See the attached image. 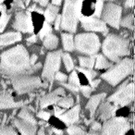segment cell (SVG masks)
I'll return each instance as SVG.
<instances>
[{
  "mask_svg": "<svg viewBox=\"0 0 135 135\" xmlns=\"http://www.w3.org/2000/svg\"><path fill=\"white\" fill-rule=\"evenodd\" d=\"M134 6V0H126L125 7L126 8H132Z\"/></svg>",
  "mask_w": 135,
  "mask_h": 135,
  "instance_id": "obj_45",
  "label": "cell"
},
{
  "mask_svg": "<svg viewBox=\"0 0 135 135\" xmlns=\"http://www.w3.org/2000/svg\"><path fill=\"white\" fill-rule=\"evenodd\" d=\"M78 70H79V71H81V72H83V73L86 76L87 79L90 80V81H92V80L96 76V72L94 71L93 70H88V69H87V70H83V69L79 68V69H78Z\"/></svg>",
  "mask_w": 135,
  "mask_h": 135,
  "instance_id": "obj_32",
  "label": "cell"
},
{
  "mask_svg": "<svg viewBox=\"0 0 135 135\" xmlns=\"http://www.w3.org/2000/svg\"><path fill=\"white\" fill-rule=\"evenodd\" d=\"M104 97H105V94H96L91 97V99L89 100V102L87 103L86 108L90 111V115L91 117L94 116V114L95 113L97 107H99L101 101L104 99Z\"/></svg>",
  "mask_w": 135,
  "mask_h": 135,
  "instance_id": "obj_18",
  "label": "cell"
},
{
  "mask_svg": "<svg viewBox=\"0 0 135 135\" xmlns=\"http://www.w3.org/2000/svg\"><path fill=\"white\" fill-rule=\"evenodd\" d=\"M55 94H56V95H58L59 97H62V96H65L66 94H65V90H64L63 88H57L56 91H55Z\"/></svg>",
  "mask_w": 135,
  "mask_h": 135,
  "instance_id": "obj_40",
  "label": "cell"
},
{
  "mask_svg": "<svg viewBox=\"0 0 135 135\" xmlns=\"http://www.w3.org/2000/svg\"><path fill=\"white\" fill-rule=\"evenodd\" d=\"M79 61H80V65L81 67L87 68L88 70H92L94 66L95 57L94 56H91V57H80Z\"/></svg>",
  "mask_w": 135,
  "mask_h": 135,
  "instance_id": "obj_25",
  "label": "cell"
},
{
  "mask_svg": "<svg viewBox=\"0 0 135 135\" xmlns=\"http://www.w3.org/2000/svg\"><path fill=\"white\" fill-rule=\"evenodd\" d=\"M134 98V85L132 83H128V81L124 83L115 94H113L110 97H108V102L112 103L115 107L120 105L124 107L133 101Z\"/></svg>",
  "mask_w": 135,
  "mask_h": 135,
  "instance_id": "obj_7",
  "label": "cell"
},
{
  "mask_svg": "<svg viewBox=\"0 0 135 135\" xmlns=\"http://www.w3.org/2000/svg\"><path fill=\"white\" fill-rule=\"evenodd\" d=\"M68 133L70 135H84V131L81 128L77 127V126H73L71 125L70 127H69L68 129Z\"/></svg>",
  "mask_w": 135,
  "mask_h": 135,
  "instance_id": "obj_29",
  "label": "cell"
},
{
  "mask_svg": "<svg viewBox=\"0 0 135 135\" xmlns=\"http://www.w3.org/2000/svg\"><path fill=\"white\" fill-rule=\"evenodd\" d=\"M58 118L67 125H72L76 121H78L80 118V107L76 105V107H72L70 110L61 114Z\"/></svg>",
  "mask_w": 135,
  "mask_h": 135,
  "instance_id": "obj_15",
  "label": "cell"
},
{
  "mask_svg": "<svg viewBox=\"0 0 135 135\" xmlns=\"http://www.w3.org/2000/svg\"><path fill=\"white\" fill-rule=\"evenodd\" d=\"M61 1L62 0H52V5H54V6H59L61 4Z\"/></svg>",
  "mask_w": 135,
  "mask_h": 135,
  "instance_id": "obj_49",
  "label": "cell"
},
{
  "mask_svg": "<svg viewBox=\"0 0 135 135\" xmlns=\"http://www.w3.org/2000/svg\"><path fill=\"white\" fill-rule=\"evenodd\" d=\"M51 31H52V29H51V26L49 25V23L45 22L43 25V28H42L41 31L39 32L40 38H41V39H44L45 36L48 35L49 33H51Z\"/></svg>",
  "mask_w": 135,
  "mask_h": 135,
  "instance_id": "obj_30",
  "label": "cell"
},
{
  "mask_svg": "<svg viewBox=\"0 0 135 135\" xmlns=\"http://www.w3.org/2000/svg\"><path fill=\"white\" fill-rule=\"evenodd\" d=\"M60 98L61 97L56 95L55 93H51V94H47V95L44 96V97L42 98L41 101H40V105H41L42 108H45V107H48V105L56 104Z\"/></svg>",
  "mask_w": 135,
  "mask_h": 135,
  "instance_id": "obj_19",
  "label": "cell"
},
{
  "mask_svg": "<svg viewBox=\"0 0 135 135\" xmlns=\"http://www.w3.org/2000/svg\"><path fill=\"white\" fill-rule=\"evenodd\" d=\"M39 135H44V129H41L39 131Z\"/></svg>",
  "mask_w": 135,
  "mask_h": 135,
  "instance_id": "obj_51",
  "label": "cell"
},
{
  "mask_svg": "<svg viewBox=\"0 0 135 135\" xmlns=\"http://www.w3.org/2000/svg\"><path fill=\"white\" fill-rule=\"evenodd\" d=\"M12 85L18 94H23L39 88L41 86V81L36 76L21 74L12 78Z\"/></svg>",
  "mask_w": 135,
  "mask_h": 135,
  "instance_id": "obj_6",
  "label": "cell"
},
{
  "mask_svg": "<svg viewBox=\"0 0 135 135\" xmlns=\"http://www.w3.org/2000/svg\"><path fill=\"white\" fill-rule=\"evenodd\" d=\"M100 40L96 34L86 32L76 35L74 41V48L85 55L93 56L100 49Z\"/></svg>",
  "mask_w": 135,
  "mask_h": 135,
  "instance_id": "obj_5",
  "label": "cell"
},
{
  "mask_svg": "<svg viewBox=\"0 0 135 135\" xmlns=\"http://www.w3.org/2000/svg\"><path fill=\"white\" fill-rule=\"evenodd\" d=\"M119 25L128 29H133V17L132 15H128L120 21Z\"/></svg>",
  "mask_w": 135,
  "mask_h": 135,
  "instance_id": "obj_28",
  "label": "cell"
},
{
  "mask_svg": "<svg viewBox=\"0 0 135 135\" xmlns=\"http://www.w3.org/2000/svg\"><path fill=\"white\" fill-rule=\"evenodd\" d=\"M53 131L56 133V135H62V131H58V129H53Z\"/></svg>",
  "mask_w": 135,
  "mask_h": 135,
  "instance_id": "obj_50",
  "label": "cell"
},
{
  "mask_svg": "<svg viewBox=\"0 0 135 135\" xmlns=\"http://www.w3.org/2000/svg\"><path fill=\"white\" fill-rule=\"evenodd\" d=\"M60 59H61V51L50 52L47 54L43 70V77L45 79L53 81L55 74L59 70Z\"/></svg>",
  "mask_w": 135,
  "mask_h": 135,
  "instance_id": "obj_9",
  "label": "cell"
},
{
  "mask_svg": "<svg viewBox=\"0 0 135 135\" xmlns=\"http://www.w3.org/2000/svg\"><path fill=\"white\" fill-rule=\"evenodd\" d=\"M100 83L99 80H94V81H91L90 84H91V88H95L96 86H98V84Z\"/></svg>",
  "mask_w": 135,
  "mask_h": 135,
  "instance_id": "obj_46",
  "label": "cell"
},
{
  "mask_svg": "<svg viewBox=\"0 0 135 135\" xmlns=\"http://www.w3.org/2000/svg\"><path fill=\"white\" fill-rule=\"evenodd\" d=\"M27 41H28L29 43H34V42L36 41V36L32 35V37H29L28 39H27Z\"/></svg>",
  "mask_w": 135,
  "mask_h": 135,
  "instance_id": "obj_48",
  "label": "cell"
},
{
  "mask_svg": "<svg viewBox=\"0 0 135 135\" xmlns=\"http://www.w3.org/2000/svg\"><path fill=\"white\" fill-rule=\"evenodd\" d=\"M0 135H18L15 129L8 126H0Z\"/></svg>",
  "mask_w": 135,
  "mask_h": 135,
  "instance_id": "obj_31",
  "label": "cell"
},
{
  "mask_svg": "<svg viewBox=\"0 0 135 135\" xmlns=\"http://www.w3.org/2000/svg\"><path fill=\"white\" fill-rule=\"evenodd\" d=\"M64 112H65V110H64V109L59 108L58 107H55V115H56V117H59L60 115L63 114Z\"/></svg>",
  "mask_w": 135,
  "mask_h": 135,
  "instance_id": "obj_42",
  "label": "cell"
},
{
  "mask_svg": "<svg viewBox=\"0 0 135 135\" xmlns=\"http://www.w3.org/2000/svg\"><path fill=\"white\" fill-rule=\"evenodd\" d=\"M50 113L47 112V111H41V112L38 113V117L44 120H48L50 118Z\"/></svg>",
  "mask_w": 135,
  "mask_h": 135,
  "instance_id": "obj_39",
  "label": "cell"
},
{
  "mask_svg": "<svg viewBox=\"0 0 135 135\" xmlns=\"http://www.w3.org/2000/svg\"><path fill=\"white\" fill-rule=\"evenodd\" d=\"M129 129V123L125 118H111L105 122L101 135H125Z\"/></svg>",
  "mask_w": 135,
  "mask_h": 135,
  "instance_id": "obj_8",
  "label": "cell"
},
{
  "mask_svg": "<svg viewBox=\"0 0 135 135\" xmlns=\"http://www.w3.org/2000/svg\"><path fill=\"white\" fill-rule=\"evenodd\" d=\"M21 40V34L20 32H8L0 35V46H5V45H12V44L17 43L18 41Z\"/></svg>",
  "mask_w": 135,
  "mask_h": 135,
  "instance_id": "obj_16",
  "label": "cell"
},
{
  "mask_svg": "<svg viewBox=\"0 0 135 135\" xmlns=\"http://www.w3.org/2000/svg\"><path fill=\"white\" fill-rule=\"evenodd\" d=\"M36 59H37V56H36V55H32V57L30 58V64H31V66H33L34 64H35Z\"/></svg>",
  "mask_w": 135,
  "mask_h": 135,
  "instance_id": "obj_47",
  "label": "cell"
},
{
  "mask_svg": "<svg viewBox=\"0 0 135 135\" xmlns=\"http://www.w3.org/2000/svg\"><path fill=\"white\" fill-rule=\"evenodd\" d=\"M13 28L22 32H32L33 26H32V16L30 15V13L23 11L18 12L14 20Z\"/></svg>",
  "mask_w": 135,
  "mask_h": 135,
  "instance_id": "obj_11",
  "label": "cell"
},
{
  "mask_svg": "<svg viewBox=\"0 0 135 135\" xmlns=\"http://www.w3.org/2000/svg\"><path fill=\"white\" fill-rule=\"evenodd\" d=\"M103 1L104 0H98L97 3L95 4V8H94V16L95 17H99L102 13V9H103Z\"/></svg>",
  "mask_w": 135,
  "mask_h": 135,
  "instance_id": "obj_34",
  "label": "cell"
},
{
  "mask_svg": "<svg viewBox=\"0 0 135 135\" xmlns=\"http://www.w3.org/2000/svg\"><path fill=\"white\" fill-rule=\"evenodd\" d=\"M62 43H63L64 49L66 51L74 50V40L73 36L70 33H62Z\"/></svg>",
  "mask_w": 135,
  "mask_h": 135,
  "instance_id": "obj_22",
  "label": "cell"
},
{
  "mask_svg": "<svg viewBox=\"0 0 135 135\" xmlns=\"http://www.w3.org/2000/svg\"><path fill=\"white\" fill-rule=\"evenodd\" d=\"M58 107H62V108L66 109V108H70L74 104V99L70 96L69 97H61L58 100L57 103Z\"/></svg>",
  "mask_w": 135,
  "mask_h": 135,
  "instance_id": "obj_26",
  "label": "cell"
},
{
  "mask_svg": "<svg viewBox=\"0 0 135 135\" xmlns=\"http://www.w3.org/2000/svg\"><path fill=\"white\" fill-rule=\"evenodd\" d=\"M81 0H65L61 15V29L70 32H75L78 27L80 16L81 15Z\"/></svg>",
  "mask_w": 135,
  "mask_h": 135,
  "instance_id": "obj_3",
  "label": "cell"
},
{
  "mask_svg": "<svg viewBox=\"0 0 135 135\" xmlns=\"http://www.w3.org/2000/svg\"><path fill=\"white\" fill-rule=\"evenodd\" d=\"M30 56L23 45H16L1 55L0 71L4 75L13 78L29 72L31 69Z\"/></svg>",
  "mask_w": 135,
  "mask_h": 135,
  "instance_id": "obj_1",
  "label": "cell"
},
{
  "mask_svg": "<svg viewBox=\"0 0 135 135\" xmlns=\"http://www.w3.org/2000/svg\"><path fill=\"white\" fill-rule=\"evenodd\" d=\"M100 129H101V125H100V123H98L97 121H94V123L92 124L93 131H99Z\"/></svg>",
  "mask_w": 135,
  "mask_h": 135,
  "instance_id": "obj_43",
  "label": "cell"
},
{
  "mask_svg": "<svg viewBox=\"0 0 135 135\" xmlns=\"http://www.w3.org/2000/svg\"><path fill=\"white\" fill-rule=\"evenodd\" d=\"M48 1L49 0H33V2L37 3V4H39L40 6L42 7H45L47 4H48Z\"/></svg>",
  "mask_w": 135,
  "mask_h": 135,
  "instance_id": "obj_41",
  "label": "cell"
},
{
  "mask_svg": "<svg viewBox=\"0 0 135 135\" xmlns=\"http://www.w3.org/2000/svg\"><path fill=\"white\" fill-rule=\"evenodd\" d=\"M63 62L64 65H65V68L67 71H71L74 68V64L73 61H72V58L70 56V54H64L63 55Z\"/></svg>",
  "mask_w": 135,
  "mask_h": 135,
  "instance_id": "obj_27",
  "label": "cell"
},
{
  "mask_svg": "<svg viewBox=\"0 0 135 135\" xmlns=\"http://www.w3.org/2000/svg\"><path fill=\"white\" fill-rule=\"evenodd\" d=\"M103 53L108 59L118 62L120 58L127 56L129 52V40L116 34H109L102 45Z\"/></svg>",
  "mask_w": 135,
  "mask_h": 135,
  "instance_id": "obj_2",
  "label": "cell"
},
{
  "mask_svg": "<svg viewBox=\"0 0 135 135\" xmlns=\"http://www.w3.org/2000/svg\"><path fill=\"white\" fill-rule=\"evenodd\" d=\"M58 45V39L55 34L49 33L48 35L45 36V40H44V45L46 49L52 50V49L56 48Z\"/></svg>",
  "mask_w": 135,
  "mask_h": 135,
  "instance_id": "obj_21",
  "label": "cell"
},
{
  "mask_svg": "<svg viewBox=\"0 0 135 135\" xmlns=\"http://www.w3.org/2000/svg\"><path fill=\"white\" fill-rule=\"evenodd\" d=\"M79 21L81 22V26L85 31H94V32H100L103 33L107 32V27L105 22L98 18L86 17V16H80Z\"/></svg>",
  "mask_w": 135,
  "mask_h": 135,
  "instance_id": "obj_12",
  "label": "cell"
},
{
  "mask_svg": "<svg viewBox=\"0 0 135 135\" xmlns=\"http://www.w3.org/2000/svg\"><path fill=\"white\" fill-rule=\"evenodd\" d=\"M8 20H9V16H8L6 13H3L2 17L0 18V32L4 31L5 27L8 24Z\"/></svg>",
  "mask_w": 135,
  "mask_h": 135,
  "instance_id": "obj_33",
  "label": "cell"
},
{
  "mask_svg": "<svg viewBox=\"0 0 135 135\" xmlns=\"http://www.w3.org/2000/svg\"><path fill=\"white\" fill-rule=\"evenodd\" d=\"M81 93L83 94V95L85 97H90L91 95V93H92V88L90 86H81Z\"/></svg>",
  "mask_w": 135,
  "mask_h": 135,
  "instance_id": "obj_37",
  "label": "cell"
},
{
  "mask_svg": "<svg viewBox=\"0 0 135 135\" xmlns=\"http://www.w3.org/2000/svg\"><path fill=\"white\" fill-rule=\"evenodd\" d=\"M54 79H56V81H60V83H64V81H66L68 80V77H67V75H65V74L62 73V72L57 71L56 74H55Z\"/></svg>",
  "mask_w": 135,
  "mask_h": 135,
  "instance_id": "obj_36",
  "label": "cell"
},
{
  "mask_svg": "<svg viewBox=\"0 0 135 135\" xmlns=\"http://www.w3.org/2000/svg\"><path fill=\"white\" fill-rule=\"evenodd\" d=\"M62 85L64 87H66L67 89H69L70 91H72L74 93H77L79 91V87L76 86V85H73V84H70V83H61Z\"/></svg>",
  "mask_w": 135,
  "mask_h": 135,
  "instance_id": "obj_38",
  "label": "cell"
},
{
  "mask_svg": "<svg viewBox=\"0 0 135 135\" xmlns=\"http://www.w3.org/2000/svg\"><path fill=\"white\" fill-rule=\"evenodd\" d=\"M116 110H117V107H115L113 104H110L107 101L105 103L101 104V105L99 107V109H98L97 115L102 120L107 121V119L113 118Z\"/></svg>",
  "mask_w": 135,
  "mask_h": 135,
  "instance_id": "obj_14",
  "label": "cell"
},
{
  "mask_svg": "<svg viewBox=\"0 0 135 135\" xmlns=\"http://www.w3.org/2000/svg\"><path fill=\"white\" fill-rule=\"evenodd\" d=\"M133 71V60L125 58V59L118 61L116 66L107 70L105 73L102 75L105 81H107L109 84L116 86L121 81H123L127 76L131 74Z\"/></svg>",
  "mask_w": 135,
  "mask_h": 135,
  "instance_id": "obj_4",
  "label": "cell"
},
{
  "mask_svg": "<svg viewBox=\"0 0 135 135\" xmlns=\"http://www.w3.org/2000/svg\"><path fill=\"white\" fill-rule=\"evenodd\" d=\"M69 81L70 84H73L76 85V86H79L80 85V81H79V78H78V74L76 71H73L71 74H70V78H69Z\"/></svg>",
  "mask_w": 135,
  "mask_h": 135,
  "instance_id": "obj_35",
  "label": "cell"
},
{
  "mask_svg": "<svg viewBox=\"0 0 135 135\" xmlns=\"http://www.w3.org/2000/svg\"><path fill=\"white\" fill-rule=\"evenodd\" d=\"M3 1H4V0H0V3H1V2H3Z\"/></svg>",
  "mask_w": 135,
  "mask_h": 135,
  "instance_id": "obj_53",
  "label": "cell"
},
{
  "mask_svg": "<svg viewBox=\"0 0 135 135\" xmlns=\"http://www.w3.org/2000/svg\"><path fill=\"white\" fill-rule=\"evenodd\" d=\"M21 105V103H16L10 94L4 93L0 94V109L15 108Z\"/></svg>",
  "mask_w": 135,
  "mask_h": 135,
  "instance_id": "obj_17",
  "label": "cell"
},
{
  "mask_svg": "<svg viewBox=\"0 0 135 135\" xmlns=\"http://www.w3.org/2000/svg\"><path fill=\"white\" fill-rule=\"evenodd\" d=\"M84 135H97L96 133H88V134H84Z\"/></svg>",
  "mask_w": 135,
  "mask_h": 135,
  "instance_id": "obj_52",
  "label": "cell"
},
{
  "mask_svg": "<svg viewBox=\"0 0 135 135\" xmlns=\"http://www.w3.org/2000/svg\"><path fill=\"white\" fill-rule=\"evenodd\" d=\"M95 68L98 70H104V69H107L111 66V64L108 62V60L103 56V55H98L95 57Z\"/></svg>",
  "mask_w": 135,
  "mask_h": 135,
  "instance_id": "obj_23",
  "label": "cell"
},
{
  "mask_svg": "<svg viewBox=\"0 0 135 135\" xmlns=\"http://www.w3.org/2000/svg\"><path fill=\"white\" fill-rule=\"evenodd\" d=\"M58 12V8L54 5H49L47 7V8L45 11V21H47V23H51L56 20V16H57Z\"/></svg>",
  "mask_w": 135,
  "mask_h": 135,
  "instance_id": "obj_20",
  "label": "cell"
},
{
  "mask_svg": "<svg viewBox=\"0 0 135 135\" xmlns=\"http://www.w3.org/2000/svg\"><path fill=\"white\" fill-rule=\"evenodd\" d=\"M60 22H61V16H57V17L56 18V22H55V28H56V30L59 29Z\"/></svg>",
  "mask_w": 135,
  "mask_h": 135,
  "instance_id": "obj_44",
  "label": "cell"
},
{
  "mask_svg": "<svg viewBox=\"0 0 135 135\" xmlns=\"http://www.w3.org/2000/svg\"><path fill=\"white\" fill-rule=\"evenodd\" d=\"M122 9L118 5L114 3H107L103 6L102 9V16H103L104 21L108 23L110 26L116 29L119 28L120 19H121Z\"/></svg>",
  "mask_w": 135,
  "mask_h": 135,
  "instance_id": "obj_10",
  "label": "cell"
},
{
  "mask_svg": "<svg viewBox=\"0 0 135 135\" xmlns=\"http://www.w3.org/2000/svg\"><path fill=\"white\" fill-rule=\"evenodd\" d=\"M14 124L21 133V135H35L36 125L34 124L26 121V120L21 119L19 118L14 120Z\"/></svg>",
  "mask_w": 135,
  "mask_h": 135,
  "instance_id": "obj_13",
  "label": "cell"
},
{
  "mask_svg": "<svg viewBox=\"0 0 135 135\" xmlns=\"http://www.w3.org/2000/svg\"><path fill=\"white\" fill-rule=\"evenodd\" d=\"M18 118H21V119L26 120V121H28V122H31V123L34 124V125H37V122H36L35 118H34L33 116H32L28 110H26V109H22V110L19 113V115H18Z\"/></svg>",
  "mask_w": 135,
  "mask_h": 135,
  "instance_id": "obj_24",
  "label": "cell"
}]
</instances>
